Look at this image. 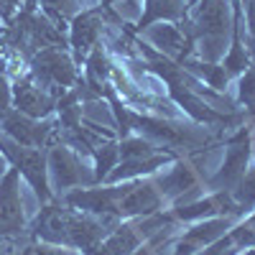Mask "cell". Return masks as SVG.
Wrapping results in <instances>:
<instances>
[{
	"label": "cell",
	"mask_w": 255,
	"mask_h": 255,
	"mask_svg": "<svg viewBox=\"0 0 255 255\" xmlns=\"http://www.w3.org/2000/svg\"><path fill=\"white\" fill-rule=\"evenodd\" d=\"M13 102L18 105V113H23L33 120H44L54 110V95L44 90L41 84L31 77L26 79H15L13 87Z\"/></svg>",
	"instance_id": "3957f363"
},
{
	"label": "cell",
	"mask_w": 255,
	"mask_h": 255,
	"mask_svg": "<svg viewBox=\"0 0 255 255\" xmlns=\"http://www.w3.org/2000/svg\"><path fill=\"white\" fill-rule=\"evenodd\" d=\"M120 156H123V161L151 158V156H156V145H153V140H148V138H128L120 145Z\"/></svg>",
	"instance_id": "9c48e42d"
},
{
	"label": "cell",
	"mask_w": 255,
	"mask_h": 255,
	"mask_svg": "<svg viewBox=\"0 0 255 255\" xmlns=\"http://www.w3.org/2000/svg\"><path fill=\"white\" fill-rule=\"evenodd\" d=\"M181 13V0H148V18H174Z\"/></svg>",
	"instance_id": "8fae6325"
},
{
	"label": "cell",
	"mask_w": 255,
	"mask_h": 255,
	"mask_svg": "<svg viewBox=\"0 0 255 255\" xmlns=\"http://www.w3.org/2000/svg\"><path fill=\"white\" fill-rule=\"evenodd\" d=\"M153 184L158 186L163 199H181L184 191L197 189V171L189 163H176L171 168H166L163 174H158Z\"/></svg>",
	"instance_id": "277c9868"
},
{
	"label": "cell",
	"mask_w": 255,
	"mask_h": 255,
	"mask_svg": "<svg viewBox=\"0 0 255 255\" xmlns=\"http://www.w3.org/2000/svg\"><path fill=\"white\" fill-rule=\"evenodd\" d=\"M232 202H235V209H248V207H255V168H248V171L243 174V179L227 189Z\"/></svg>",
	"instance_id": "ba28073f"
},
{
	"label": "cell",
	"mask_w": 255,
	"mask_h": 255,
	"mask_svg": "<svg viewBox=\"0 0 255 255\" xmlns=\"http://www.w3.org/2000/svg\"><path fill=\"white\" fill-rule=\"evenodd\" d=\"M26 255H79L77 248L69 245H51V243H38L36 248H28Z\"/></svg>",
	"instance_id": "4fadbf2b"
},
{
	"label": "cell",
	"mask_w": 255,
	"mask_h": 255,
	"mask_svg": "<svg viewBox=\"0 0 255 255\" xmlns=\"http://www.w3.org/2000/svg\"><path fill=\"white\" fill-rule=\"evenodd\" d=\"M46 166H49V181H51V186L61 189V191H69L72 186H84V184H90L95 179L90 168L82 163L79 153L72 151L69 145L51 148V153L46 158Z\"/></svg>",
	"instance_id": "6da1fadb"
},
{
	"label": "cell",
	"mask_w": 255,
	"mask_h": 255,
	"mask_svg": "<svg viewBox=\"0 0 255 255\" xmlns=\"http://www.w3.org/2000/svg\"><path fill=\"white\" fill-rule=\"evenodd\" d=\"M100 33H102L100 18L95 13H82L74 20V26H72V46L77 49V54L84 56L95 46V41L100 38Z\"/></svg>",
	"instance_id": "52a82bcc"
},
{
	"label": "cell",
	"mask_w": 255,
	"mask_h": 255,
	"mask_svg": "<svg viewBox=\"0 0 255 255\" xmlns=\"http://www.w3.org/2000/svg\"><path fill=\"white\" fill-rule=\"evenodd\" d=\"M118 148L113 145V143H100L97 145V179H102V176H110V171H113V163H115V158H118Z\"/></svg>",
	"instance_id": "7c38bea8"
},
{
	"label": "cell",
	"mask_w": 255,
	"mask_h": 255,
	"mask_svg": "<svg viewBox=\"0 0 255 255\" xmlns=\"http://www.w3.org/2000/svg\"><path fill=\"white\" fill-rule=\"evenodd\" d=\"M8 174V158L3 156V153H0V179H3Z\"/></svg>",
	"instance_id": "2e32d148"
},
{
	"label": "cell",
	"mask_w": 255,
	"mask_h": 255,
	"mask_svg": "<svg viewBox=\"0 0 255 255\" xmlns=\"http://www.w3.org/2000/svg\"><path fill=\"white\" fill-rule=\"evenodd\" d=\"M33 79L49 92H54V90L64 92V87L74 84L77 69H74L72 59L61 49L49 46V49H41L33 59Z\"/></svg>",
	"instance_id": "7a4b0ae2"
},
{
	"label": "cell",
	"mask_w": 255,
	"mask_h": 255,
	"mask_svg": "<svg viewBox=\"0 0 255 255\" xmlns=\"http://www.w3.org/2000/svg\"><path fill=\"white\" fill-rule=\"evenodd\" d=\"M140 240L143 238H140L135 225H123L120 230H113L110 235L92 250V255H133V250L138 248Z\"/></svg>",
	"instance_id": "8992f818"
},
{
	"label": "cell",
	"mask_w": 255,
	"mask_h": 255,
	"mask_svg": "<svg viewBox=\"0 0 255 255\" xmlns=\"http://www.w3.org/2000/svg\"><path fill=\"white\" fill-rule=\"evenodd\" d=\"M153 41H156V44L166 51V54H171V56H176L179 54V46H181V33L174 28V26H158L153 33Z\"/></svg>",
	"instance_id": "30bf717a"
},
{
	"label": "cell",
	"mask_w": 255,
	"mask_h": 255,
	"mask_svg": "<svg viewBox=\"0 0 255 255\" xmlns=\"http://www.w3.org/2000/svg\"><path fill=\"white\" fill-rule=\"evenodd\" d=\"M248 161H250V148L248 145H232L225 153L222 166L217 168V176H215L217 191H225V189L235 186L243 179V174L248 171Z\"/></svg>",
	"instance_id": "5b68a950"
},
{
	"label": "cell",
	"mask_w": 255,
	"mask_h": 255,
	"mask_svg": "<svg viewBox=\"0 0 255 255\" xmlns=\"http://www.w3.org/2000/svg\"><path fill=\"white\" fill-rule=\"evenodd\" d=\"M253 222H255V217H253Z\"/></svg>",
	"instance_id": "e0dca14e"
},
{
	"label": "cell",
	"mask_w": 255,
	"mask_h": 255,
	"mask_svg": "<svg viewBox=\"0 0 255 255\" xmlns=\"http://www.w3.org/2000/svg\"><path fill=\"white\" fill-rule=\"evenodd\" d=\"M240 97L248 105H255V72H248L240 82Z\"/></svg>",
	"instance_id": "5bb4252c"
},
{
	"label": "cell",
	"mask_w": 255,
	"mask_h": 255,
	"mask_svg": "<svg viewBox=\"0 0 255 255\" xmlns=\"http://www.w3.org/2000/svg\"><path fill=\"white\" fill-rule=\"evenodd\" d=\"M10 102H13V87H8L5 77H0V113H5Z\"/></svg>",
	"instance_id": "9a60e30c"
}]
</instances>
